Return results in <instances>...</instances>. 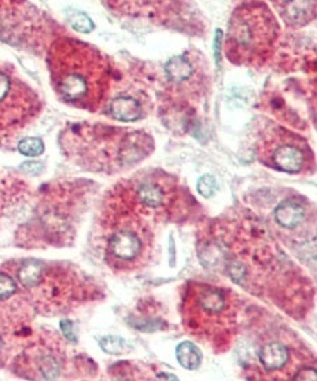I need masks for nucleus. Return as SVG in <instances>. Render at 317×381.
I'll return each mask as SVG.
<instances>
[{
	"instance_id": "nucleus-8",
	"label": "nucleus",
	"mask_w": 317,
	"mask_h": 381,
	"mask_svg": "<svg viewBox=\"0 0 317 381\" xmlns=\"http://www.w3.org/2000/svg\"><path fill=\"white\" fill-rule=\"evenodd\" d=\"M258 161L275 170L300 175L314 168L315 157L308 141L295 132L269 127L257 143Z\"/></svg>"
},
{
	"instance_id": "nucleus-22",
	"label": "nucleus",
	"mask_w": 317,
	"mask_h": 381,
	"mask_svg": "<svg viewBox=\"0 0 317 381\" xmlns=\"http://www.w3.org/2000/svg\"><path fill=\"white\" fill-rule=\"evenodd\" d=\"M105 1H108V0H105Z\"/></svg>"
},
{
	"instance_id": "nucleus-20",
	"label": "nucleus",
	"mask_w": 317,
	"mask_h": 381,
	"mask_svg": "<svg viewBox=\"0 0 317 381\" xmlns=\"http://www.w3.org/2000/svg\"><path fill=\"white\" fill-rule=\"evenodd\" d=\"M70 21H71V22H70L71 26H73L76 30H78V32L87 33V32H91V30L94 29L92 21H91L85 14H83V12H76Z\"/></svg>"
},
{
	"instance_id": "nucleus-18",
	"label": "nucleus",
	"mask_w": 317,
	"mask_h": 381,
	"mask_svg": "<svg viewBox=\"0 0 317 381\" xmlns=\"http://www.w3.org/2000/svg\"><path fill=\"white\" fill-rule=\"evenodd\" d=\"M101 347L109 354H123L127 353L128 344L124 339L116 336H108L101 340Z\"/></svg>"
},
{
	"instance_id": "nucleus-15",
	"label": "nucleus",
	"mask_w": 317,
	"mask_h": 381,
	"mask_svg": "<svg viewBox=\"0 0 317 381\" xmlns=\"http://www.w3.org/2000/svg\"><path fill=\"white\" fill-rule=\"evenodd\" d=\"M168 78L175 84H185L195 74V67L189 55H178L169 60L165 66Z\"/></svg>"
},
{
	"instance_id": "nucleus-21",
	"label": "nucleus",
	"mask_w": 317,
	"mask_h": 381,
	"mask_svg": "<svg viewBox=\"0 0 317 381\" xmlns=\"http://www.w3.org/2000/svg\"><path fill=\"white\" fill-rule=\"evenodd\" d=\"M316 369H302L294 376V380H316Z\"/></svg>"
},
{
	"instance_id": "nucleus-1",
	"label": "nucleus",
	"mask_w": 317,
	"mask_h": 381,
	"mask_svg": "<svg viewBox=\"0 0 317 381\" xmlns=\"http://www.w3.org/2000/svg\"><path fill=\"white\" fill-rule=\"evenodd\" d=\"M57 96L71 107L95 113L110 88V66L94 46L71 37L55 40L47 57Z\"/></svg>"
},
{
	"instance_id": "nucleus-23",
	"label": "nucleus",
	"mask_w": 317,
	"mask_h": 381,
	"mask_svg": "<svg viewBox=\"0 0 317 381\" xmlns=\"http://www.w3.org/2000/svg\"><path fill=\"white\" fill-rule=\"evenodd\" d=\"M271 1H272V0H271Z\"/></svg>"
},
{
	"instance_id": "nucleus-9",
	"label": "nucleus",
	"mask_w": 317,
	"mask_h": 381,
	"mask_svg": "<svg viewBox=\"0 0 317 381\" xmlns=\"http://www.w3.org/2000/svg\"><path fill=\"white\" fill-rule=\"evenodd\" d=\"M175 186L168 176H144L129 190L133 203L142 210H169L175 200Z\"/></svg>"
},
{
	"instance_id": "nucleus-11",
	"label": "nucleus",
	"mask_w": 317,
	"mask_h": 381,
	"mask_svg": "<svg viewBox=\"0 0 317 381\" xmlns=\"http://www.w3.org/2000/svg\"><path fill=\"white\" fill-rule=\"evenodd\" d=\"M287 26L301 28L316 18V0H272Z\"/></svg>"
},
{
	"instance_id": "nucleus-3",
	"label": "nucleus",
	"mask_w": 317,
	"mask_h": 381,
	"mask_svg": "<svg viewBox=\"0 0 317 381\" xmlns=\"http://www.w3.org/2000/svg\"><path fill=\"white\" fill-rule=\"evenodd\" d=\"M103 253L106 263L117 272L136 270L147 263L153 251V231L146 220L128 207L119 193L108 200L102 220Z\"/></svg>"
},
{
	"instance_id": "nucleus-6",
	"label": "nucleus",
	"mask_w": 317,
	"mask_h": 381,
	"mask_svg": "<svg viewBox=\"0 0 317 381\" xmlns=\"http://www.w3.org/2000/svg\"><path fill=\"white\" fill-rule=\"evenodd\" d=\"M61 140L67 154L92 166H99L101 157H108L109 163L112 155L117 163L137 161V154H146L148 143H151V139L140 132L80 125L65 132Z\"/></svg>"
},
{
	"instance_id": "nucleus-4",
	"label": "nucleus",
	"mask_w": 317,
	"mask_h": 381,
	"mask_svg": "<svg viewBox=\"0 0 317 381\" xmlns=\"http://www.w3.org/2000/svg\"><path fill=\"white\" fill-rule=\"evenodd\" d=\"M279 33V22L266 3L243 1L230 18L224 42L225 55L234 64L262 66L273 54Z\"/></svg>"
},
{
	"instance_id": "nucleus-5",
	"label": "nucleus",
	"mask_w": 317,
	"mask_h": 381,
	"mask_svg": "<svg viewBox=\"0 0 317 381\" xmlns=\"http://www.w3.org/2000/svg\"><path fill=\"white\" fill-rule=\"evenodd\" d=\"M237 296L225 290L203 283H191L187 287L182 317L191 335L209 342L214 348L227 344L238 324Z\"/></svg>"
},
{
	"instance_id": "nucleus-12",
	"label": "nucleus",
	"mask_w": 317,
	"mask_h": 381,
	"mask_svg": "<svg viewBox=\"0 0 317 381\" xmlns=\"http://www.w3.org/2000/svg\"><path fill=\"white\" fill-rule=\"evenodd\" d=\"M258 360L266 372L276 373L289 365L290 350L280 342H271L259 348Z\"/></svg>"
},
{
	"instance_id": "nucleus-2",
	"label": "nucleus",
	"mask_w": 317,
	"mask_h": 381,
	"mask_svg": "<svg viewBox=\"0 0 317 381\" xmlns=\"http://www.w3.org/2000/svg\"><path fill=\"white\" fill-rule=\"evenodd\" d=\"M14 276L19 296L43 313L67 312L89 299L92 285L87 277L64 263H46L36 259L4 265Z\"/></svg>"
},
{
	"instance_id": "nucleus-17",
	"label": "nucleus",
	"mask_w": 317,
	"mask_h": 381,
	"mask_svg": "<svg viewBox=\"0 0 317 381\" xmlns=\"http://www.w3.org/2000/svg\"><path fill=\"white\" fill-rule=\"evenodd\" d=\"M18 151L25 157H39L44 152V143L39 137H26L18 143Z\"/></svg>"
},
{
	"instance_id": "nucleus-14",
	"label": "nucleus",
	"mask_w": 317,
	"mask_h": 381,
	"mask_svg": "<svg viewBox=\"0 0 317 381\" xmlns=\"http://www.w3.org/2000/svg\"><path fill=\"white\" fill-rule=\"evenodd\" d=\"M275 218L282 228L293 229L304 221L305 209L294 200H284L275 210Z\"/></svg>"
},
{
	"instance_id": "nucleus-7",
	"label": "nucleus",
	"mask_w": 317,
	"mask_h": 381,
	"mask_svg": "<svg viewBox=\"0 0 317 381\" xmlns=\"http://www.w3.org/2000/svg\"><path fill=\"white\" fill-rule=\"evenodd\" d=\"M42 112V102L10 64L0 61V139L31 124Z\"/></svg>"
},
{
	"instance_id": "nucleus-13",
	"label": "nucleus",
	"mask_w": 317,
	"mask_h": 381,
	"mask_svg": "<svg viewBox=\"0 0 317 381\" xmlns=\"http://www.w3.org/2000/svg\"><path fill=\"white\" fill-rule=\"evenodd\" d=\"M109 113L110 116L117 121L124 123H133L142 118L143 109L139 100L130 96H119L112 99L109 105Z\"/></svg>"
},
{
	"instance_id": "nucleus-19",
	"label": "nucleus",
	"mask_w": 317,
	"mask_h": 381,
	"mask_svg": "<svg viewBox=\"0 0 317 381\" xmlns=\"http://www.w3.org/2000/svg\"><path fill=\"white\" fill-rule=\"evenodd\" d=\"M196 190L203 196V197H212L214 195V192L217 190V183L214 180L213 176H202L198 180L196 184Z\"/></svg>"
},
{
	"instance_id": "nucleus-10",
	"label": "nucleus",
	"mask_w": 317,
	"mask_h": 381,
	"mask_svg": "<svg viewBox=\"0 0 317 381\" xmlns=\"http://www.w3.org/2000/svg\"><path fill=\"white\" fill-rule=\"evenodd\" d=\"M178 4V0H109L108 3L114 11L151 19L166 17Z\"/></svg>"
},
{
	"instance_id": "nucleus-16",
	"label": "nucleus",
	"mask_w": 317,
	"mask_h": 381,
	"mask_svg": "<svg viewBox=\"0 0 317 381\" xmlns=\"http://www.w3.org/2000/svg\"><path fill=\"white\" fill-rule=\"evenodd\" d=\"M176 357L179 364L189 371L198 369L202 362V354L199 348L191 342H183L178 346Z\"/></svg>"
}]
</instances>
